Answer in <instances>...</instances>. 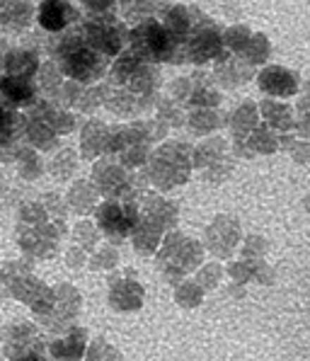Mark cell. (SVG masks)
Segmentation results:
<instances>
[{
    "label": "cell",
    "instance_id": "cell-1",
    "mask_svg": "<svg viewBox=\"0 0 310 361\" xmlns=\"http://www.w3.org/2000/svg\"><path fill=\"white\" fill-rule=\"evenodd\" d=\"M146 177L160 194L187 185L192 177V146L187 141H160L146 160Z\"/></svg>",
    "mask_w": 310,
    "mask_h": 361
},
{
    "label": "cell",
    "instance_id": "cell-2",
    "mask_svg": "<svg viewBox=\"0 0 310 361\" xmlns=\"http://www.w3.org/2000/svg\"><path fill=\"white\" fill-rule=\"evenodd\" d=\"M158 259H155V267L163 274V279L168 284H180L182 279L197 271L199 267L204 264V257H206V250H204L202 240L187 235L182 231H168L163 235L158 245Z\"/></svg>",
    "mask_w": 310,
    "mask_h": 361
},
{
    "label": "cell",
    "instance_id": "cell-3",
    "mask_svg": "<svg viewBox=\"0 0 310 361\" xmlns=\"http://www.w3.org/2000/svg\"><path fill=\"white\" fill-rule=\"evenodd\" d=\"M126 49L146 63H185L180 44L168 35V30L160 25L158 18L129 25V47Z\"/></svg>",
    "mask_w": 310,
    "mask_h": 361
},
{
    "label": "cell",
    "instance_id": "cell-4",
    "mask_svg": "<svg viewBox=\"0 0 310 361\" xmlns=\"http://www.w3.org/2000/svg\"><path fill=\"white\" fill-rule=\"evenodd\" d=\"M221 30H223V27L213 18H209L202 8L192 5V30H190V35H187L185 44H182L185 63H194L199 68V66L216 63V61L228 56L230 51H225L223 39H221Z\"/></svg>",
    "mask_w": 310,
    "mask_h": 361
},
{
    "label": "cell",
    "instance_id": "cell-5",
    "mask_svg": "<svg viewBox=\"0 0 310 361\" xmlns=\"http://www.w3.org/2000/svg\"><path fill=\"white\" fill-rule=\"evenodd\" d=\"M80 25L87 47L104 54L107 59H114L116 54H121L129 47V25L116 13L82 15Z\"/></svg>",
    "mask_w": 310,
    "mask_h": 361
},
{
    "label": "cell",
    "instance_id": "cell-6",
    "mask_svg": "<svg viewBox=\"0 0 310 361\" xmlns=\"http://www.w3.org/2000/svg\"><path fill=\"white\" fill-rule=\"evenodd\" d=\"M95 226L99 235L109 245H121L129 240L131 231L138 224V202H126V199H99V204L92 211Z\"/></svg>",
    "mask_w": 310,
    "mask_h": 361
},
{
    "label": "cell",
    "instance_id": "cell-7",
    "mask_svg": "<svg viewBox=\"0 0 310 361\" xmlns=\"http://www.w3.org/2000/svg\"><path fill=\"white\" fill-rule=\"evenodd\" d=\"M82 308V296L73 284H58L51 288V305L46 313L37 315L42 327L51 332H66L70 325H75V318Z\"/></svg>",
    "mask_w": 310,
    "mask_h": 361
},
{
    "label": "cell",
    "instance_id": "cell-8",
    "mask_svg": "<svg viewBox=\"0 0 310 361\" xmlns=\"http://www.w3.org/2000/svg\"><path fill=\"white\" fill-rule=\"evenodd\" d=\"M240 240H242L240 221H237L235 216L221 214L206 226L202 245L204 250L216 255L218 259H230L232 255H235L237 245H240Z\"/></svg>",
    "mask_w": 310,
    "mask_h": 361
},
{
    "label": "cell",
    "instance_id": "cell-9",
    "mask_svg": "<svg viewBox=\"0 0 310 361\" xmlns=\"http://www.w3.org/2000/svg\"><path fill=\"white\" fill-rule=\"evenodd\" d=\"M109 305L116 313H136L141 310L143 301H146V291L143 284L138 281L136 269H119L109 274Z\"/></svg>",
    "mask_w": 310,
    "mask_h": 361
},
{
    "label": "cell",
    "instance_id": "cell-10",
    "mask_svg": "<svg viewBox=\"0 0 310 361\" xmlns=\"http://www.w3.org/2000/svg\"><path fill=\"white\" fill-rule=\"evenodd\" d=\"M155 97L158 95H136V92L126 90V87H114L104 82L102 107H107L119 119L131 121V119H141V116H153Z\"/></svg>",
    "mask_w": 310,
    "mask_h": 361
},
{
    "label": "cell",
    "instance_id": "cell-11",
    "mask_svg": "<svg viewBox=\"0 0 310 361\" xmlns=\"http://www.w3.org/2000/svg\"><path fill=\"white\" fill-rule=\"evenodd\" d=\"M129 172L114 155H102L92 163L90 182L102 199H121L129 187Z\"/></svg>",
    "mask_w": 310,
    "mask_h": 361
},
{
    "label": "cell",
    "instance_id": "cell-12",
    "mask_svg": "<svg viewBox=\"0 0 310 361\" xmlns=\"http://www.w3.org/2000/svg\"><path fill=\"white\" fill-rule=\"evenodd\" d=\"M80 20L82 10L70 0H42L35 8V22L44 35H58Z\"/></svg>",
    "mask_w": 310,
    "mask_h": 361
},
{
    "label": "cell",
    "instance_id": "cell-13",
    "mask_svg": "<svg viewBox=\"0 0 310 361\" xmlns=\"http://www.w3.org/2000/svg\"><path fill=\"white\" fill-rule=\"evenodd\" d=\"M254 78H257L259 90H262L267 97H274V99L296 97L298 90H301V75H298L296 71L286 68V66L264 63Z\"/></svg>",
    "mask_w": 310,
    "mask_h": 361
},
{
    "label": "cell",
    "instance_id": "cell-14",
    "mask_svg": "<svg viewBox=\"0 0 310 361\" xmlns=\"http://www.w3.org/2000/svg\"><path fill=\"white\" fill-rule=\"evenodd\" d=\"M8 293L25 305H30V308L35 310V315L46 313L49 305H51V286H46L42 279H37L32 271H25V274L15 276V279L10 281Z\"/></svg>",
    "mask_w": 310,
    "mask_h": 361
},
{
    "label": "cell",
    "instance_id": "cell-15",
    "mask_svg": "<svg viewBox=\"0 0 310 361\" xmlns=\"http://www.w3.org/2000/svg\"><path fill=\"white\" fill-rule=\"evenodd\" d=\"M138 214H141L143 219L153 221L155 226H160L165 233L175 231L177 221H180V207H177L173 199H168L165 194L151 192V190L138 199Z\"/></svg>",
    "mask_w": 310,
    "mask_h": 361
},
{
    "label": "cell",
    "instance_id": "cell-16",
    "mask_svg": "<svg viewBox=\"0 0 310 361\" xmlns=\"http://www.w3.org/2000/svg\"><path fill=\"white\" fill-rule=\"evenodd\" d=\"M254 78V68L250 63H245L240 56L228 54L225 59L216 61L211 71V80L218 90H237L245 82H250Z\"/></svg>",
    "mask_w": 310,
    "mask_h": 361
},
{
    "label": "cell",
    "instance_id": "cell-17",
    "mask_svg": "<svg viewBox=\"0 0 310 361\" xmlns=\"http://www.w3.org/2000/svg\"><path fill=\"white\" fill-rule=\"evenodd\" d=\"M107 129L109 124L99 121L97 116H82L78 119V131H80V158L97 160L107 155Z\"/></svg>",
    "mask_w": 310,
    "mask_h": 361
},
{
    "label": "cell",
    "instance_id": "cell-18",
    "mask_svg": "<svg viewBox=\"0 0 310 361\" xmlns=\"http://www.w3.org/2000/svg\"><path fill=\"white\" fill-rule=\"evenodd\" d=\"M87 347V330L80 325H70L66 332H61L56 340L46 344L49 361H82Z\"/></svg>",
    "mask_w": 310,
    "mask_h": 361
},
{
    "label": "cell",
    "instance_id": "cell-19",
    "mask_svg": "<svg viewBox=\"0 0 310 361\" xmlns=\"http://www.w3.org/2000/svg\"><path fill=\"white\" fill-rule=\"evenodd\" d=\"M35 22V5L30 0H0V32L22 35Z\"/></svg>",
    "mask_w": 310,
    "mask_h": 361
},
{
    "label": "cell",
    "instance_id": "cell-20",
    "mask_svg": "<svg viewBox=\"0 0 310 361\" xmlns=\"http://www.w3.org/2000/svg\"><path fill=\"white\" fill-rule=\"evenodd\" d=\"M0 97H3L10 107L25 112V109H30L39 99L37 82L30 80V78H15V75L0 73Z\"/></svg>",
    "mask_w": 310,
    "mask_h": 361
},
{
    "label": "cell",
    "instance_id": "cell-21",
    "mask_svg": "<svg viewBox=\"0 0 310 361\" xmlns=\"http://www.w3.org/2000/svg\"><path fill=\"white\" fill-rule=\"evenodd\" d=\"M257 109H259V119L276 133L293 131V126H296V109H293L286 99L264 97L262 102L257 104Z\"/></svg>",
    "mask_w": 310,
    "mask_h": 361
},
{
    "label": "cell",
    "instance_id": "cell-22",
    "mask_svg": "<svg viewBox=\"0 0 310 361\" xmlns=\"http://www.w3.org/2000/svg\"><path fill=\"white\" fill-rule=\"evenodd\" d=\"M192 80V92L190 99H187V109L192 107H221L223 102V92L213 85L211 73L204 71V66H199L197 71L190 75Z\"/></svg>",
    "mask_w": 310,
    "mask_h": 361
},
{
    "label": "cell",
    "instance_id": "cell-23",
    "mask_svg": "<svg viewBox=\"0 0 310 361\" xmlns=\"http://www.w3.org/2000/svg\"><path fill=\"white\" fill-rule=\"evenodd\" d=\"M39 63H42V56L39 51L30 47H13L5 51L3 56V73L5 75H15V78H30L35 80L37 71H39Z\"/></svg>",
    "mask_w": 310,
    "mask_h": 361
},
{
    "label": "cell",
    "instance_id": "cell-24",
    "mask_svg": "<svg viewBox=\"0 0 310 361\" xmlns=\"http://www.w3.org/2000/svg\"><path fill=\"white\" fill-rule=\"evenodd\" d=\"M163 68L158 63H146V61H138L136 68L131 71V75L126 78V82L121 87L136 92V95H158L160 87H163Z\"/></svg>",
    "mask_w": 310,
    "mask_h": 361
},
{
    "label": "cell",
    "instance_id": "cell-25",
    "mask_svg": "<svg viewBox=\"0 0 310 361\" xmlns=\"http://www.w3.org/2000/svg\"><path fill=\"white\" fill-rule=\"evenodd\" d=\"M185 126L194 136H211L225 129V112H221V107H192L187 109Z\"/></svg>",
    "mask_w": 310,
    "mask_h": 361
},
{
    "label": "cell",
    "instance_id": "cell-26",
    "mask_svg": "<svg viewBox=\"0 0 310 361\" xmlns=\"http://www.w3.org/2000/svg\"><path fill=\"white\" fill-rule=\"evenodd\" d=\"M170 3L173 0H116V15L126 25H136L143 20L160 18Z\"/></svg>",
    "mask_w": 310,
    "mask_h": 361
},
{
    "label": "cell",
    "instance_id": "cell-27",
    "mask_svg": "<svg viewBox=\"0 0 310 361\" xmlns=\"http://www.w3.org/2000/svg\"><path fill=\"white\" fill-rule=\"evenodd\" d=\"M22 141L39 153H54L61 146V136H56L39 116H32L25 112V131H22Z\"/></svg>",
    "mask_w": 310,
    "mask_h": 361
},
{
    "label": "cell",
    "instance_id": "cell-28",
    "mask_svg": "<svg viewBox=\"0 0 310 361\" xmlns=\"http://www.w3.org/2000/svg\"><path fill=\"white\" fill-rule=\"evenodd\" d=\"M230 153V141L223 136H204L197 146H192V170H204Z\"/></svg>",
    "mask_w": 310,
    "mask_h": 361
},
{
    "label": "cell",
    "instance_id": "cell-29",
    "mask_svg": "<svg viewBox=\"0 0 310 361\" xmlns=\"http://www.w3.org/2000/svg\"><path fill=\"white\" fill-rule=\"evenodd\" d=\"M22 131H25V112L10 107L0 97V151L25 143L22 141Z\"/></svg>",
    "mask_w": 310,
    "mask_h": 361
},
{
    "label": "cell",
    "instance_id": "cell-30",
    "mask_svg": "<svg viewBox=\"0 0 310 361\" xmlns=\"http://www.w3.org/2000/svg\"><path fill=\"white\" fill-rule=\"evenodd\" d=\"M259 109L257 102L252 99H242L237 107H232L228 114H225V129L230 131L232 138H245L254 126L259 124Z\"/></svg>",
    "mask_w": 310,
    "mask_h": 361
},
{
    "label": "cell",
    "instance_id": "cell-31",
    "mask_svg": "<svg viewBox=\"0 0 310 361\" xmlns=\"http://www.w3.org/2000/svg\"><path fill=\"white\" fill-rule=\"evenodd\" d=\"M99 192L95 190V185H92L90 180H78L70 185L68 194H66V204H68V209H73L75 214L80 216H87L95 211V207L99 204Z\"/></svg>",
    "mask_w": 310,
    "mask_h": 361
},
{
    "label": "cell",
    "instance_id": "cell-32",
    "mask_svg": "<svg viewBox=\"0 0 310 361\" xmlns=\"http://www.w3.org/2000/svg\"><path fill=\"white\" fill-rule=\"evenodd\" d=\"M163 235H165V231L160 228V226H155L153 221L138 216V224L134 226V231H131L129 238H131V243H134L136 252L143 255V257H148V255H153L155 250H158Z\"/></svg>",
    "mask_w": 310,
    "mask_h": 361
},
{
    "label": "cell",
    "instance_id": "cell-33",
    "mask_svg": "<svg viewBox=\"0 0 310 361\" xmlns=\"http://www.w3.org/2000/svg\"><path fill=\"white\" fill-rule=\"evenodd\" d=\"M78 163H80V155H78L73 148H68V146L61 148L58 146L51 158L44 163V168H46V172L56 182H68L70 177L78 172Z\"/></svg>",
    "mask_w": 310,
    "mask_h": 361
},
{
    "label": "cell",
    "instance_id": "cell-34",
    "mask_svg": "<svg viewBox=\"0 0 310 361\" xmlns=\"http://www.w3.org/2000/svg\"><path fill=\"white\" fill-rule=\"evenodd\" d=\"M245 146L247 151L254 155H274L279 151V133L274 129H269L264 121H259L254 129L245 136Z\"/></svg>",
    "mask_w": 310,
    "mask_h": 361
},
{
    "label": "cell",
    "instance_id": "cell-35",
    "mask_svg": "<svg viewBox=\"0 0 310 361\" xmlns=\"http://www.w3.org/2000/svg\"><path fill=\"white\" fill-rule=\"evenodd\" d=\"M13 163L18 165L20 177H22V180H27V182H35L37 177H42L44 172H46V168H44L42 153L35 151V148H30L27 143H22V146L18 148Z\"/></svg>",
    "mask_w": 310,
    "mask_h": 361
},
{
    "label": "cell",
    "instance_id": "cell-36",
    "mask_svg": "<svg viewBox=\"0 0 310 361\" xmlns=\"http://www.w3.org/2000/svg\"><path fill=\"white\" fill-rule=\"evenodd\" d=\"M39 335H42V332H39V327L35 323H30V320H13V323H8L3 330H0L3 352L20 347V344L30 342L32 337H39Z\"/></svg>",
    "mask_w": 310,
    "mask_h": 361
},
{
    "label": "cell",
    "instance_id": "cell-37",
    "mask_svg": "<svg viewBox=\"0 0 310 361\" xmlns=\"http://www.w3.org/2000/svg\"><path fill=\"white\" fill-rule=\"evenodd\" d=\"M153 116L163 121L168 129H182V126H185V119H187V107H182L180 102H175V99H170L168 95H160L158 92Z\"/></svg>",
    "mask_w": 310,
    "mask_h": 361
},
{
    "label": "cell",
    "instance_id": "cell-38",
    "mask_svg": "<svg viewBox=\"0 0 310 361\" xmlns=\"http://www.w3.org/2000/svg\"><path fill=\"white\" fill-rule=\"evenodd\" d=\"M271 51H274V47H271L269 37L264 35V32H252L250 42L242 49L240 59L245 61V63H250L252 68H262L264 63H269Z\"/></svg>",
    "mask_w": 310,
    "mask_h": 361
},
{
    "label": "cell",
    "instance_id": "cell-39",
    "mask_svg": "<svg viewBox=\"0 0 310 361\" xmlns=\"http://www.w3.org/2000/svg\"><path fill=\"white\" fill-rule=\"evenodd\" d=\"M35 82H37V92L39 97L49 99L54 95V92L58 90V85L63 82V73H61V68L56 66V61L46 59L39 63V71L35 75Z\"/></svg>",
    "mask_w": 310,
    "mask_h": 361
},
{
    "label": "cell",
    "instance_id": "cell-40",
    "mask_svg": "<svg viewBox=\"0 0 310 361\" xmlns=\"http://www.w3.org/2000/svg\"><path fill=\"white\" fill-rule=\"evenodd\" d=\"M5 361H49V349H46V342L44 337H32L30 342L20 344L15 349H8L3 352Z\"/></svg>",
    "mask_w": 310,
    "mask_h": 361
},
{
    "label": "cell",
    "instance_id": "cell-41",
    "mask_svg": "<svg viewBox=\"0 0 310 361\" xmlns=\"http://www.w3.org/2000/svg\"><path fill=\"white\" fill-rule=\"evenodd\" d=\"M250 37H252V30L247 25H242V22H235V25L221 30V39H223L225 51L235 54V56H240L242 49L247 47V42H250Z\"/></svg>",
    "mask_w": 310,
    "mask_h": 361
},
{
    "label": "cell",
    "instance_id": "cell-42",
    "mask_svg": "<svg viewBox=\"0 0 310 361\" xmlns=\"http://www.w3.org/2000/svg\"><path fill=\"white\" fill-rule=\"evenodd\" d=\"M204 296H206V291H204L194 279H182L180 284H175V301L185 310L199 308L204 301Z\"/></svg>",
    "mask_w": 310,
    "mask_h": 361
},
{
    "label": "cell",
    "instance_id": "cell-43",
    "mask_svg": "<svg viewBox=\"0 0 310 361\" xmlns=\"http://www.w3.org/2000/svg\"><path fill=\"white\" fill-rule=\"evenodd\" d=\"M102 99H104V80L95 82V85H85L80 99L75 102L73 112L80 116H92L99 107H102Z\"/></svg>",
    "mask_w": 310,
    "mask_h": 361
},
{
    "label": "cell",
    "instance_id": "cell-44",
    "mask_svg": "<svg viewBox=\"0 0 310 361\" xmlns=\"http://www.w3.org/2000/svg\"><path fill=\"white\" fill-rule=\"evenodd\" d=\"M70 238H73V245L85 250V252H92V250L97 247V243H99V231H97V226L92 224V221L80 219L73 226V231H70Z\"/></svg>",
    "mask_w": 310,
    "mask_h": 361
},
{
    "label": "cell",
    "instance_id": "cell-45",
    "mask_svg": "<svg viewBox=\"0 0 310 361\" xmlns=\"http://www.w3.org/2000/svg\"><path fill=\"white\" fill-rule=\"evenodd\" d=\"M116 264H119V250H116V245H109V243L95 247L87 257V267L92 271H112L116 269Z\"/></svg>",
    "mask_w": 310,
    "mask_h": 361
},
{
    "label": "cell",
    "instance_id": "cell-46",
    "mask_svg": "<svg viewBox=\"0 0 310 361\" xmlns=\"http://www.w3.org/2000/svg\"><path fill=\"white\" fill-rule=\"evenodd\" d=\"M232 170H235V158L228 153V155H223L221 160H216L213 165L199 170L197 175L202 177L204 182H209V185H221V182H225L232 175Z\"/></svg>",
    "mask_w": 310,
    "mask_h": 361
},
{
    "label": "cell",
    "instance_id": "cell-47",
    "mask_svg": "<svg viewBox=\"0 0 310 361\" xmlns=\"http://www.w3.org/2000/svg\"><path fill=\"white\" fill-rule=\"evenodd\" d=\"M85 361H124L121 357V352L114 347V344H109L104 337H95L90 344L85 347Z\"/></svg>",
    "mask_w": 310,
    "mask_h": 361
},
{
    "label": "cell",
    "instance_id": "cell-48",
    "mask_svg": "<svg viewBox=\"0 0 310 361\" xmlns=\"http://www.w3.org/2000/svg\"><path fill=\"white\" fill-rule=\"evenodd\" d=\"M151 155V146H141V143H129L119 155H114L126 170H141L146 168V160Z\"/></svg>",
    "mask_w": 310,
    "mask_h": 361
},
{
    "label": "cell",
    "instance_id": "cell-49",
    "mask_svg": "<svg viewBox=\"0 0 310 361\" xmlns=\"http://www.w3.org/2000/svg\"><path fill=\"white\" fill-rule=\"evenodd\" d=\"M49 221V214L46 209L42 207L39 199H30V202H22L20 209H18V224H25V226H42Z\"/></svg>",
    "mask_w": 310,
    "mask_h": 361
},
{
    "label": "cell",
    "instance_id": "cell-50",
    "mask_svg": "<svg viewBox=\"0 0 310 361\" xmlns=\"http://www.w3.org/2000/svg\"><path fill=\"white\" fill-rule=\"evenodd\" d=\"M221 279H223V267L218 262H209V264H202L197 269V284L204 288V291H211L221 284Z\"/></svg>",
    "mask_w": 310,
    "mask_h": 361
},
{
    "label": "cell",
    "instance_id": "cell-51",
    "mask_svg": "<svg viewBox=\"0 0 310 361\" xmlns=\"http://www.w3.org/2000/svg\"><path fill=\"white\" fill-rule=\"evenodd\" d=\"M240 259H247V262H254V259H262L269 250V243L264 240L262 235H247L245 240H240Z\"/></svg>",
    "mask_w": 310,
    "mask_h": 361
},
{
    "label": "cell",
    "instance_id": "cell-52",
    "mask_svg": "<svg viewBox=\"0 0 310 361\" xmlns=\"http://www.w3.org/2000/svg\"><path fill=\"white\" fill-rule=\"evenodd\" d=\"M39 202H42V207L46 209L49 219L66 221V216H68V204H66V199L61 197L58 192H44Z\"/></svg>",
    "mask_w": 310,
    "mask_h": 361
},
{
    "label": "cell",
    "instance_id": "cell-53",
    "mask_svg": "<svg viewBox=\"0 0 310 361\" xmlns=\"http://www.w3.org/2000/svg\"><path fill=\"white\" fill-rule=\"evenodd\" d=\"M190 92H192V80L190 75H182V78H175V80L168 82L165 87V95L175 102H180L182 107H187V99H190Z\"/></svg>",
    "mask_w": 310,
    "mask_h": 361
},
{
    "label": "cell",
    "instance_id": "cell-54",
    "mask_svg": "<svg viewBox=\"0 0 310 361\" xmlns=\"http://www.w3.org/2000/svg\"><path fill=\"white\" fill-rule=\"evenodd\" d=\"M228 276L232 281H237V284H247V281H252V262H247V259H237V262H230L228 269Z\"/></svg>",
    "mask_w": 310,
    "mask_h": 361
},
{
    "label": "cell",
    "instance_id": "cell-55",
    "mask_svg": "<svg viewBox=\"0 0 310 361\" xmlns=\"http://www.w3.org/2000/svg\"><path fill=\"white\" fill-rule=\"evenodd\" d=\"M82 15H104L116 13V0H80Z\"/></svg>",
    "mask_w": 310,
    "mask_h": 361
},
{
    "label": "cell",
    "instance_id": "cell-56",
    "mask_svg": "<svg viewBox=\"0 0 310 361\" xmlns=\"http://www.w3.org/2000/svg\"><path fill=\"white\" fill-rule=\"evenodd\" d=\"M66 262H68V267H73V269H82V267H87V252L78 245H70L68 252H66Z\"/></svg>",
    "mask_w": 310,
    "mask_h": 361
},
{
    "label": "cell",
    "instance_id": "cell-57",
    "mask_svg": "<svg viewBox=\"0 0 310 361\" xmlns=\"http://www.w3.org/2000/svg\"><path fill=\"white\" fill-rule=\"evenodd\" d=\"M289 153H291V158L296 160V163L306 165L308 163V138H296V141L291 143Z\"/></svg>",
    "mask_w": 310,
    "mask_h": 361
},
{
    "label": "cell",
    "instance_id": "cell-58",
    "mask_svg": "<svg viewBox=\"0 0 310 361\" xmlns=\"http://www.w3.org/2000/svg\"><path fill=\"white\" fill-rule=\"evenodd\" d=\"M5 51H8V44H5V39H0V73H3V56Z\"/></svg>",
    "mask_w": 310,
    "mask_h": 361
},
{
    "label": "cell",
    "instance_id": "cell-59",
    "mask_svg": "<svg viewBox=\"0 0 310 361\" xmlns=\"http://www.w3.org/2000/svg\"><path fill=\"white\" fill-rule=\"evenodd\" d=\"M0 361H5V357H3V354H0Z\"/></svg>",
    "mask_w": 310,
    "mask_h": 361
}]
</instances>
